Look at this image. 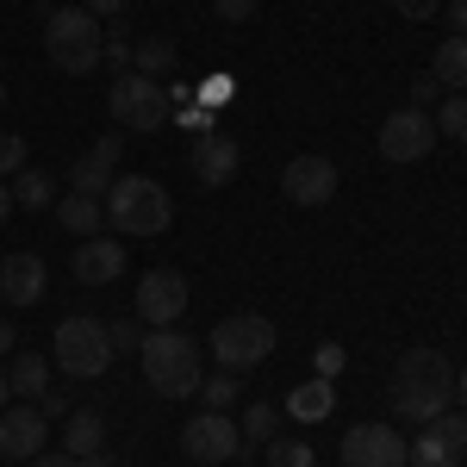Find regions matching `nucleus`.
<instances>
[{
  "instance_id": "f257e3e1",
  "label": "nucleus",
  "mask_w": 467,
  "mask_h": 467,
  "mask_svg": "<svg viewBox=\"0 0 467 467\" xmlns=\"http://www.w3.org/2000/svg\"><path fill=\"white\" fill-rule=\"evenodd\" d=\"M455 399V368L442 349H405L393 368V411L405 424H431Z\"/></svg>"
},
{
  "instance_id": "f03ea898",
  "label": "nucleus",
  "mask_w": 467,
  "mask_h": 467,
  "mask_svg": "<svg viewBox=\"0 0 467 467\" xmlns=\"http://www.w3.org/2000/svg\"><path fill=\"white\" fill-rule=\"evenodd\" d=\"M107 224L119 237H162L175 224V200L169 187L150 175H119L107 187Z\"/></svg>"
},
{
  "instance_id": "7ed1b4c3",
  "label": "nucleus",
  "mask_w": 467,
  "mask_h": 467,
  "mask_svg": "<svg viewBox=\"0 0 467 467\" xmlns=\"http://www.w3.org/2000/svg\"><path fill=\"white\" fill-rule=\"evenodd\" d=\"M144 380L156 387L162 399H187V393H200V343L181 330V324H169V330H144Z\"/></svg>"
},
{
  "instance_id": "20e7f679",
  "label": "nucleus",
  "mask_w": 467,
  "mask_h": 467,
  "mask_svg": "<svg viewBox=\"0 0 467 467\" xmlns=\"http://www.w3.org/2000/svg\"><path fill=\"white\" fill-rule=\"evenodd\" d=\"M44 50H50V63L63 75H94L100 57H107V32H100V19L88 6H57L44 19Z\"/></svg>"
},
{
  "instance_id": "39448f33",
  "label": "nucleus",
  "mask_w": 467,
  "mask_h": 467,
  "mask_svg": "<svg viewBox=\"0 0 467 467\" xmlns=\"http://www.w3.org/2000/svg\"><path fill=\"white\" fill-rule=\"evenodd\" d=\"M50 361L69 374V380H100L112 368V337L100 318H63L57 330H50Z\"/></svg>"
},
{
  "instance_id": "423d86ee",
  "label": "nucleus",
  "mask_w": 467,
  "mask_h": 467,
  "mask_svg": "<svg viewBox=\"0 0 467 467\" xmlns=\"http://www.w3.org/2000/svg\"><path fill=\"white\" fill-rule=\"evenodd\" d=\"M107 112L119 131H156L169 119V94H162V81L125 69V75H112V88H107Z\"/></svg>"
},
{
  "instance_id": "0eeeda50",
  "label": "nucleus",
  "mask_w": 467,
  "mask_h": 467,
  "mask_svg": "<svg viewBox=\"0 0 467 467\" xmlns=\"http://www.w3.org/2000/svg\"><path fill=\"white\" fill-rule=\"evenodd\" d=\"M206 349L218 356V368L244 374V368H255V361H268V356H275V324H268V318H255V312H237V318L213 324Z\"/></svg>"
},
{
  "instance_id": "6e6552de",
  "label": "nucleus",
  "mask_w": 467,
  "mask_h": 467,
  "mask_svg": "<svg viewBox=\"0 0 467 467\" xmlns=\"http://www.w3.org/2000/svg\"><path fill=\"white\" fill-rule=\"evenodd\" d=\"M467 455V411H442L405 442V467H462Z\"/></svg>"
},
{
  "instance_id": "1a4fd4ad",
  "label": "nucleus",
  "mask_w": 467,
  "mask_h": 467,
  "mask_svg": "<svg viewBox=\"0 0 467 467\" xmlns=\"http://www.w3.org/2000/svg\"><path fill=\"white\" fill-rule=\"evenodd\" d=\"M181 455L187 462H237L244 455V431L231 411H200L187 431H181Z\"/></svg>"
},
{
  "instance_id": "9d476101",
  "label": "nucleus",
  "mask_w": 467,
  "mask_h": 467,
  "mask_svg": "<svg viewBox=\"0 0 467 467\" xmlns=\"http://www.w3.org/2000/svg\"><path fill=\"white\" fill-rule=\"evenodd\" d=\"M431 150H436V119L424 107H399L380 125V156L387 162H424Z\"/></svg>"
},
{
  "instance_id": "9b49d317",
  "label": "nucleus",
  "mask_w": 467,
  "mask_h": 467,
  "mask_svg": "<svg viewBox=\"0 0 467 467\" xmlns=\"http://www.w3.org/2000/svg\"><path fill=\"white\" fill-rule=\"evenodd\" d=\"M181 312H187V281H181L175 268H150L144 281H138V324L169 330V324H181Z\"/></svg>"
},
{
  "instance_id": "f8f14e48",
  "label": "nucleus",
  "mask_w": 467,
  "mask_h": 467,
  "mask_svg": "<svg viewBox=\"0 0 467 467\" xmlns=\"http://www.w3.org/2000/svg\"><path fill=\"white\" fill-rule=\"evenodd\" d=\"M343 467H405V436L393 424H356L343 436Z\"/></svg>"
},
{
  "instance_id": "ddd939ff",
  "label": "nucleus",
  "mask_w": 467,
  "mask_h": 467,
  "mask_svg": "<svg viewBox=\"0 0 467 467\" xmlns=\"http://www.w3.org/2000/svg\"><path fill=\"white\" fill-rule=\"evenodd\" d=\"M281 193H287L293 206H324L337 193V162L330 156H293L287 169H281Z\"/></svg>"
},
{
  "instance_id": "4468645a",
  "label": "nucleus",
  "mask_w": 467,
  "mask_h": 467,
  "mask_svg": "<svg viewBox=\"0 0 467 467\" xmlns=\"http://www.w3.org/2000/svg\"><path fill=\"white\" fill-rule=\"evenodd\" d=\"M44 442H50V418L37 405L0 411V455L6 462H32V455H44Z\"/></svg>"
},
{
  "instance_id": "2eb2a0df",
  "label": "nucleus",
  "mask_w": 467,
  "mask_h": 467,
  "mask_svg": "<svg viewBox=\"0 0 467 467\" xmlns=\"http://www.w3.org/2000/svg\"><path fill=\"white\" fill-rule=\"evenodd\" d=\"M119 156H125V138H94V144L81 150V162L69 169V193H107L112 169H119Z\"/></svg>"
},
{
  "instance_id": "dca6fc26",
  "label": "nucleus",
  "mask_w": 467,
  "mask_h": 467,
  "mask_svg": "<svg viewBox=\"0 0 467 467\" xmlns=\"http://www.w3.org/2000/svg\"><path fill=\"white\" fill-rule=\"evenodd\" d=\"M237 169H244V150H237V138L206 131V138L193 144V175H200V187H231V181H237Z\"/></svg>"
},
{
  "instance_id": "f3484780",
  "label": "nucleus",
  "mask_w": 467,
  "mask_h": 467,
  "mask_svg": "<svg viewBox=\"0 0 467 467\" xmlns=\"http://www.w3.org/2000/svg\"><path fill=\"white\" fill-rule=\"evenodd\" d=\"M125 275V244L119 237H81L75 250V281L81 287H112Z\"/></svg>"
},
{
  "instance_id": "a211bd4d",
  "label": "nucleus",
  "mask_w": 467,
  "mask_h": 467,
  "mask_svg": "<svg viewBox=\"0 0 467 467\" xmlns=\"http://www.w3.org/2000/svg\"><path fill=\"white\" fill-rule=\"evenodd\" d=\"M0 299H6V306H37V299H44V262H37L32 250L0 262Z\"/></svg>"
},
{
  "instance_id": "6ab92c4d",
  "label": "nucleus",
  "mask_w": 467,
  "mask_h": 467,
  "mask_svg": "<svg viewBox=\"0 0 467 467\" xmlns=\"http://www.w3.org/2000/svg\"><path fill=\"white\" fill-rule=\"evenodd\" d=\"M57 224H63L69 237H100L107 200H100V193H63V200H57Z\"/></svg>"
},
{
  "instance_id": "aec40b11",
  "label": "nucleus",
  "mask_w": 467,
  "mask_h": 467,
  "mask_svg": "<svg viewBox=\"0 0 467 467\" xmlns=\"http://www.w3.org/2000/svg\"><path fill=\"white\" fill-rule=\"evenodd\" d=\"M281 411H287V418H299V424H324V418L337 411V387H330V380L318 374V380H306V387H293Z\"/></svg>"
},
{
  "instance_id": "412c9836",
  "label": "nucleus",
  "mask_w": 467,
  "mask_h": 467,
  "mask_svg": "<svg viewBox=\"0 0 467 467\" xmlns=\"http://www.w3.org/2000/svg\"><path fill=\"white\" fill-rule=\"evenodd\" d=\"M107 449V424H100V411H69L63 418V455H100Z\"/></svg>"
},
{
  "instance_id": "4be33fe9",
  "label": "nucleus",
  "mask_w": 467,
  "mask_h": 467,
  "mask_svg": "<svg viewBox=\"0 0 467 467\" xmlns=\"http://www.w3.org/2000/svg\"><path fill=\"white\" fill-rule=\"evenodd\" d=\"M181 63V50H175V37H138L131 44V69L150 75V81H162V75Z\"/></svg>"
},
{
  "instance_id": "5701e85b",
  "label": "nucleus",
  "mask_w": 467,
  "mask_h": 467,
  "mask_svg": "<svg viewBox=\"0 0 467 467\" xmlns=\"http://www.w3.org/2000/svg\"><path fill=\"white\" fill-rule=\"evenodd\" d=\"M6 387H13V393H26L37 405V399L50 393V361L44 356H13V368H6Z\"/></svg>"
},
{
  "instance_id": "b1692460",
  "label": "nucleus",
  "mask_w": 467,
  "mask_h": 467,
  "mask_svg": "<svg viewBox=\"0 0 467 467\" xmlns=\"http://www.w3.org/2000/svg\"><path fill=\"white\" fill-rule=\"evenodd\" d=\"M431 75L442 81V88H467V37H442L436 44V63H431Z\"/></svg>"
},
{
  "instance_id": "393cba45",
  "label": "nucleus",
  "mask_w": 467,
  "mask_h": 467,
  "mask_svg": "<svg viewBox=\"0 0 467 467\" xmlns=\"http://www.w3.org/2000/svg\"><path fill=\"white\" fill-rule=\"evenodd\" d=\"M237 393H244V380H237L231 368H218V374H206V380H200V411H231V405H237Z\"/></svg>"
},
{
  "instance_id": "a878e982",
  "label": "nucleus",
  "mask_w": 467,
  "mask_h": 467,
  "mask_svg": "<svg viewBox=\"0 0 467 467\" xmlns=\"http://www.w3.org/2000/svg\"><path fill=\"white\" fill-rule=\"evenodd\" d=\"M275 424H281V405H268V399H250V411L237 418L244 442H268V436H275Z\"/></svg>"
},
{
  "instance_id": "bb28decb",
  "label": "nucleus",
  "mask_w": 467,
  "mask_h": 467,
  "mask_svg": "<svg viewBox=\"0 0 467 467\" xmlns=\"http://www.w3.org/2000/svg\"><path fill=\"white\" fill-rule=\"evenodd\" d=\"M436 138L467 144V100H462V94H442V107H436Z\"/></svg>"
},
{
  "instance_id": "cd10ccee",
  "label": "nucleus",
  "mask_w": 467,
  "mask_h": 467,
  "mask_svg": "<svg viewBox=\"0 0 467 467\" xmlns=\"http://www.w3.org/2000/svg\"><path fill=\"white\" fill-rule=\"evenodd\" d=\"M13 200L32 206V213H44V206H50V175H44V169H19V175H13Z\"/></svg>"
},
{
  "instance_id": "c85d7f7f",
  "label": "nucleus",
  "mask_w": 467,
  "mask_h": 467,
  "mask_svg": "<svg viewBox=\"0 0 467 467\" xmlns=\"http://www.w3.org/2000/svg\"><path fill=\"white\" fill-rule=\"evenodd\" d=\"M268 467H318V455H312L306 436H275L268 442Z\"/></svg>"
},
{
  "instance_id": "c756f323",
  "label": "nucleus",
  "mask_w": 467,
  "mask_h": 467,
  "mask_svg": "<svg viewBox=\"0 0 467 467\" xmlns=\"http://www.w3.org/2000/svg\"><path fill=\"white\" fill-rule=\"evenodd\" d=\"M107 337H112V356H138V349H144V324L138 318H112Z\"/></svg>"
},
{
  "instance_id": "7c9ffc66",
  "label": "nucleus",
  "mask_w": 467,
  "mask_h": 467,
  "mask_svg": "<svg viewBox=\"0 0 467 467\" xmlns=\"http://www.w3.org/2000/svg\"><path fill=\"white\" fill-rule=\"evenodd\" d=\"M19 169H32V156H26V138H0V181H13Z\"/></svg>"
},
{
  "instance_id": "2f4dec72",
  "label": "nucleus",
  "mask_w": 467,
  "mask_h": 467,
  "mask_svg": "<svg viewBox=\"0 0 467 467\" xmlns=\"http://www.w3.org/2000/svg\"><path fill=\"white\" fill-rule=\"evenodd\" d=\"M100 63H107L112 75H125V69H131V37H125V32H107V57H100Z\"/></svg>"
},
{
  "instance_id": "473e14b6",
  "label": "nucleus",
  "mask_w": 467,
  "mask_h": 467,
  "mask_svg": "<svg viewBox=\"0 0 467 467\" xmlns=\"http://www.w3.org/2000/svg\"><path fill=\"white\" fill-rule=\"evenodd\" d=\"M255 6H262V0H213V13L224 19V26H244V19L255 13Z\"/></svg>"
},
{
  "instance_id": "72a5a7b5",
  "label": "nucleus",
  "mask_w": 467,
  "mask_h": 467,
  "mask_svg": "<svg viewBox=\"0 0 467 467\" xmlns=\"http://www.w3.org/2000/svg\"><path fill=\"white\" fill-rule=\"evenodd\" d=\"M442 94H449V88H442L436 75H418V81H411V107H431V100H442Z\"/></svg>"
},
{
  "instance_id": "f704fd0d",
  "label": "nucleus",
  "mask_w": 467,
  "mask_h": 467,
  "mask_svg": "<svg viewBox=\"0 0 467 467\" xmlns=\"http://www.w3.org/2000/svg\"><path fill=\"white\" fill-rule=\"evenodd\" d=\"M399 6V19H436L442 13V0H393Z\"/></svg>"
},
{
  "instance_id": "c9c22d12",
  "label": "nucleus",
  "mask_w": 467,
  "mask_h": 467,
  "mask_svg": "<svg viewBox=\"0 0 467 467\" xmlns=\"http://www.w3.org/2000/svg\"><path fill=\"white\" fill-rule=\"evenodd\" d=\"M37 411H44V418H69V399H63L57 387H50V393L37 399Z\"/></svg>"
},
{
  "instance_id": "e433bc0d",
  "label": "nucleus",
  "mask_w": 467,
  "mask_h": 467,
  "mask_svg": "<svg viewBox=\"0 0 467 467\" xmlns=\"http://www.w3.org/2000/svg\"><path fill=\"white\" fill-rule=\"evenodd\" d=\"M449 32L467 37V0H449Z\"/></svg>"
},
{
  "instance_id": "4c0bfd02",
  "label": "nucleus",
  "mask_w": 467,
  "mask_h": 467,
  "mask_svg": "<svg viewBox=\"0 0 467 467\" xmlns=\"http://www.w3.org/2000/svg\"><path fill=\"white\" fill-rule=\"evenodd\" d=\"M81 6H88L94 19H112V13H125V0H81Z\"/></svg>"
},
{
  "instance_id": "58836bf2",
  "label": "nucleus",
  "mask_w": 467,
  "mask_h": 467,
  "mask_svg": "<svg viewBox=\"0 0 467 467\" xmlns=\"http://www.w3.org/2000/svg\"><path fill=\"white\" fill-rule=\"evenodd\" d=\"M337 368H343V349H318V374H324V380H330Z\"/></svg>"
},
{
  "instance_id": "ea45409f",
  "label": "nucleus",
  "mask_w": 467,
  "mask_h": 467,
  "mask_svg": "<svg viewBox=\"0 0 467 467\" xmlns=\"http://www.w3.org/2000/svg\"><path fill=\"white\" fill-rule=\"evenodd\" d=\"M32 467H81L75 455H32Z\"/></svg>"
},
{
  "instance_id": "a19ab883",
  "label": "nucleus",
  "mask_w": 467,
  "mask_h": 467,
  "mask_svg": "<svg viewBox=\"0 0 467 467\" xmlns=\"http://www.w3.org/2000/svg\"><path fill=\"white\" fill-rule=\"evenodd\" d=\"M13 343H19V330H13V324L0 318V356H13Z\"/></svg>"
},
{
  "instance_id": "79ce46f5",
  "label": "nucleus",
  "mask_w": 467,
  "mask_h": 467,
  "mask_svg": "<svg viewBox=\"0 0 467 467\" xmlns=\"http://www.w3.org/2000/svg\"><path fill=\"white\" fill-rule=\"evenodd\" d=\"M13 206H19V200H13V187H6V181H0V224H6V218H13Z\"/></svg>"
},
{
  "instance_id": "37998d69",
  "label": "nucleus",
  "mask_w": 467,
  "mask_h": 467,
  "mask_svg": "<svg viewBox=\"0 0 467 467\" xmlns=\"http://www.w3.org/2000/svg\"><path fill=\"white\" fill-rule=\"evenodd\" d=\"M81 467H119V462H112L107 449H100V455H81Z\"/></svg>"
},
{
  "instance_id": "c03bdc74",
  "label": "nucleus",
  "mask_w": 467,
  "mask_h": 467,
  "mask_svg": "<svg viewBox=\"0 0 467 467\" xmlns=\"http://www.w3.org/2000/svg\"><path fill=\"white\" fill-rule=\"evenodd\" d=\"M455 399H462V411H467V368H455Z\"/></svg>"
},
{
  "instance_id": "a18cd8bd",
  "label": "nucleus",
  "mask_w": 467,
  "mask_h": 467,
  "mask_svg": "<svg viewBox=\"0 0 467 467\" xmlns=\"http://www.w3.org/2000/svg\"><path fill=\"white\" fill-rule=\"evenodd\" d=\"M6 393H13V387H6V374H0V411H6Z\"/></svg>"
},
{
  "instance_id": "49530a36",
  "label": "nucleus",
  "mask_w": 467,
  "mask_h": 467,
  "mask_svg": "<svg viewBox=\"0 0 467 467\" xmlns=\"http://www.w3.org/2000/svg\"><path fill=\"white\" fill-rule=\"evenodd\" d=\"M0 107H6V81H0Z\"/></svg>"
}]
</instances>
